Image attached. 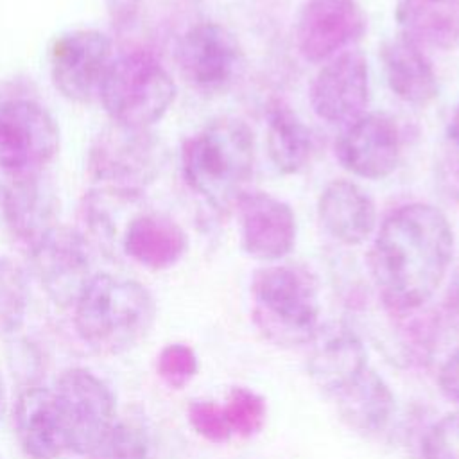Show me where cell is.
<instances>
[{"instance_id":"cell-31","label":"cell","mask_w":459,"mask_h":459,"mask_svg":"<svg viewBox=\"0 0 459 459\" xmlns=\"http://www.w3.org/2000/svg\"><path fill=\"white\" fill-rule=\"evenodd\" d=\"M186 420L190 427L206 441L226 443L233 436L222 405L215 402H208V400L192 402L186 409Z\"/></svg>"},{"instance_id":"cell-19","label":"cell","mask_w":459,"mask_h":459,"mask_svg":"<svg viewBox=\"0 0 459 459\" xmlns=\"http://www.w3.org/2000/svg\"><path fill=\"white\" fill-rule=\"evenodd\" d=\"M14 429L29 459H57L68 450L52 389L32 385L18 396Z\"/></svg>"},{"instance_id":"cell-37","label":"cell","mask_w":459,"mask_h":459,"mask_svg":"<svg viewBox=\"0 0 459 459\" xmlns=\"http://www.w3.org/2000/svg\"><path fill=\"white\" fill-rule=\"evenodd\" d=\"M5 405H7V391H5V382H4V375L0 373V418L5 412Z\"/></svg>"},{"instance_id":"cell-15","label":"cell","mask_w":459,"mask_h":459,"mask_svg":"<svg viewBox=\"0 0 459 459\" xmlns=\"http://www.w3.org/2000/svg\"><path fill=\"white\" fill-rule=\"evenodd\" d=\"M369 99V68L357 50H344L328 59L310 84L314 113L328 124H344L364 115Z\"/></svg>"},{"instance_id":"cell-16","label":"cell","mask_w":459,"mask_h":459,"mask_svg":"<svg viewBox=\"0 0 459 459\" xmlns=\"http://www.w3.org/2000/svg\"><path fill=\"white\" fill-rule=\"evenodd\" d=\"M305 346L308 377L330 398L369 368L362 339L344 323L319 325Z\"/></svg>"},{"instance_id":"cell-26","label":"cell","mask_w":459,"mask_h":459,"mask_svg":"<svg viewBox=\"0 0 459 459\" xmlns=\"http://www.w3.org/2000/svg\"><path fill=\"white\" fill-rule=\"evenodd\" d=\"M29 283L23 269L11 258H0V332H16L27 312Z\"/></svg>"},{"instance_id":"cell-20","label":"cell","mask_w":459,"mask_h":459,"mask_svg":"<svg viewBox=\"0 0 459 459\" xmlns=\"http://www.w3.org/2000/svg\"><path fill=\"white\" fill-rule=\"evenodd\" d=\"M122 249L133 262L151 271H163L185 256L188 237L169 215L145 212L134 215L124 228Z\"/></svg>"},{"instance_id":"cell-17","label":"cell","mask_w":459,"mask_h":459,"mask_svg":"<svg viewBox=\"0 0 459 459\" xmlns=\"http://www.w3.org/2000/svg\"><path fill=\"white\" fill-rule=\"evenodd\" d=\"M0 212L11 237L29 253L59 226V197L43 172L13 176L0 195Z\"/></svg>"},{"instance_id":"cell-28","label":"cell","mask_w":459,"mask_h":459,"mask_svg":"<svg viewBox=\"0 0 459 459\" xmlns=\"http://www.w3.org/2000/svg\"><path fill=\"white\" fill-rule=\"evenodd\" d=\"M147 434L136 421H117L93 459H145Z\"/></svg>"},{"instance_id":"cell-8","label":"cell","mask_w":459,"mask_h":459,"mask_svg":"<svg viewBox=\"0 0 459 459\" xmlns=\"http://www.w3.org/2000/svg\"><path fill=\"white\" fill-rule=\"evenodd\" d=\"M59 149L52 115L27 95L0 97V169L13 176L41 172Z\"/></svg>"},{"instance_id":"cell-5","label":"cell","mask_w":459,"mask_h":459,"mask_svg":"<svg viewBox=\"0 0 459 459\" xmlns=\"http://www.w3.org/2000/svg\"><path fill=\"white\" fill-rule=\"evenodd\" d=\"M99 97L111 122L149 129L172 106L176 84L154 54L131 50L111 61Z\"/></svg>"},{"instance_id":"cell-35","label":"cell","mask_w":459,"mask_h":459,"mask_svg":"<svg viewBox=\"0 0 459 459\" xmlns=\"http://www.w3.org/2000/svg\"><path fill=\"white\" fill-rule=\"evenodd\" d=\"M108 2H109V9L122 18H127L136 7V0H108Z\"/></svg>"},{"instance_id":"cell-1","label":"cell","mask_w":459,"mask_h":459,"mask_svg":"<svg viewBox=\"0 0 459 459\" xmlns=\"http://www.w3.org/2000/svg\"><path fill=\"white\" fill-rule=\"evenodd\" d=\"M454 231L446 215L427 203H409L380 224L369 269L387 312L429 305L452 265Z\"/></svg>"},{"instance_id":"cell-14","label":"cell","mask_w":459,"mask_h":459,"mask_svg":"<svg viewBox=\"0 0 459 459\" xmlns=\"http://www.w3.org/2000/svg\"><path fill=\"white\" fill-rule=\"evenodd\" d=\"M242 251L265 264H274L287 256L298 235L292 208L267 192L246 190L237 204Z\"/></svg>"},{"instance_id":"cell-6","label":"cell","mask_w":459,"mask_h":459,"mask_svg":"<svg viewBox=\"0 0 459 459\" xmlns=\"http://www.w3.org/2000/svg\"><path fill=\"white\" fill-rule=\"evenodd\" d=\"M161 163V145L149 129L111 122L93 138L86 170L99 190L134 201L156 179Z\"/></svg>"},{"instance_id":"cell-11","label":"cell","mask_w":459,"mask_h":459,"mask_svg":"<svg viewBox=\"0 0 459 459\" xmlns=\"http://www.w3.org/2000/svg\"><path fill=\"white\" fill-rule=\"evenodd\" d=\"M368 16L357 0H307L299 9L294 39L305 61L321 63L357 43Z\"/></svg>"},{"instance_id":"cell-33","label":"cell","mask_w":459,"mask_h":459,"mask_svg":"<svg viewBox=\"0 0 459 459\" xmlns=\"http://www.w3.org/2000/svg\"><path fill=\"white\" fill-rule=\"evenodd\" d=\"M437 382L441 387V393L459 405V348L448 355V359L443 362Z\"/></svg>"},{"instance_id":"cell-22","label":"cell","mask_w":459,"mask_h":459,"mask_svg":"<svg viewBox=\"0 0 459 459\" xmlns=\"http://www.w3.org/2000/svg\"><path fill=\"white\" fill-rule=\"evenodd\" d=\"M337 403L341 420L355 432L373 436L380 434L391 423L396 400L387 382L368 368L353 384L332 398Z\"/></svg>"},{"instance_id":"cell-21","label":"cell","mask_w":459,"mask_h":459,"mask_svg":"<svg viewBox=\"0 0 459 459\" xmlns=\"http://www.w3.org/2000/svg\"><path fill=\"white\" fill-rule=\"evenodd\" d=\"M384 75L391 91L407 104L427 106L437 95V77L420 45L398 34L380 47Z\"/></svg>"},{"instance_id":"cell-13","label":"cell","mask_w":459,"mask_h":459,"mask_svg":"<svg viewBox=\"0 0 459 459\" xmlns=\"http://www.w3.org/2000/svg\"><path fill=\"white\" fill-rule=\"evenodd\" d=\"M333 151L339 163L353 176L384 179L400 161V129L385 113H364L342 129Z\"/></svg>"},{"instance_id":"cell-18","label":"cell","mask_w":459,"mask_h":459,"mask_svg":"<svg viewBox=\"0 0 459 459\" xmlns=\"http://www.w3.org/2000/svg\"><path fill=\"white\" fill-rule=\"evenodd\" d=\"M317 219L337 242L359 246L377 228V208L362 186L348 179H333L319 194Z\"/></svg>"},{"instance_id":"cell-10","label":"cell","mask_w":459,"mask_h":459,"mask_svg":"<svg viewBox=\"0 0 459 459\" xmlns=\"http://www.w3.org/2000/svg\"><path fill=\"white\" fill-rule=\"evenodd\" d=\"M240 47L235 36L215 22L188 27L178 41L176 63L181 77L197 91L224 90L240 65Z\"/></svg>"},{"instance_id":"cell-3","label":"cell","mask_w":459,"mask_h":459,"mask_svg":"<svg viewBox=\"0 0 459 459\" xmlns=\"http://www.w3.org/2000/svg\"><path fill=\"white\" fill-rule=\"evenodd\" d=\"M156 319V301L134 280L95 273L74 303L77 335L100 355L131 350L147 337Z\"/></svg>"},{"instance_id":"cell-9","label":"cell","mask_w":459,"mask_h":459,"mask_svg":"<svg viewBox=\"0 0 459 459\" xmlns=\"http://www.w3.org/2000/svg\"><path fill=\"white\" fill-rule=\"evenodd\" d=\"M111 61V39L104 32L70 30L61 34L50 48L52 82L65 99L88 104L100 95Z\"/></svg>"},{"instance_id":"cell-29","label":"cell","mask_w":459,"mask_h":459,"mask_svg":"<svg viewBox=\"0 0 459 459\" xmlns=\"http://www.w3.org/2000/svg\"><path fill=\"white\" fill-rule=\"evenodd\" d=\"M197 369L199 362L195 351L183 342L167 344L156 359V371L160 378L174 389L186 385L195 377Z\"/></svg>"},{"instance_id":"cell-12","label":"cell","mask_w":459,"mask_h":459,"mask_svg":"<svg viewBox=\"0 0 459 459\" xmlns=\"http://www.w3.org/2000/svg\"><path fill=\"white\" fill-rule=\"evenodd\" d=\"M36 274L48 298L61 307L77 301L91 280V253L82 233L56 226L30 251Z\"/></svg>"},{"instance_id":"cell-2","label":"cell","mask_w":459,"mask_h":459,"mask_svg":"<svg viewBox=\"0 0 459 459\" xmlns=\"http://www.w3.org/2000/svg\"><path fill=\"white\" fill-rule=\"evenodd\" d=\"M181 167L186 185L215 212H228L246 192L255 167V136L238 118L222 117L185 140Z\"/></svg>"},{"instance_id":"cell-34","label":"cell","mask_w":459,"mask_h":459,"mask_svg":"<svg viewBox=\"0 0 459 459\" xmlns=\"http://www.w3.org/2000/svg\"><path fill=\"white\" fill-rule=\"evenodd\" d=\"M439 183L450 199L459 201V154H445L439 161Z\"/></svg>"},{"instance_id":"cell-24","label":"cell","mask_w":459,"mask_h":459,"mask_svg":"<svg viewBox=\"0 0 459 459\" xmlns=\"http://www.w3.org/2000/svg\"><path fill=\"white\" fill-rule=\"evenodd\" d=\"M265 143L273 165L281 174H298L310 161V131L303 120L281 102H274L267 111Z\"/></svg>"},{"instance_id":"cell-32","label":"cell","mask_w":459,"mask_h":459,"mask_svg":"<svg viewBox=\"0 0 459 459\" xmlns=\"http://www.w3.org/2000/svg\"><path fill=\"white\" fill-rule=\"evenodd\" d=\"M441 319L459 332V260L452 267L441 303Z\"/></svg>"},{"instance_id":"cell-27","label":"cell","mask_w":459,"mask_h":459,"mask_svg":"<svg viewBox=\"0 0 459 459\" xmlns=\"http://www.w3.org/2000/svg\"><path fill=\"white\" fill-rule=\"evenodd\" d=\"M222 409L231 432L240 437H251L265 425V400L247 387H233Z\"/></svg>"},{"instance_id":"cell-30","label":"cell","mask_w":459,"mask_h":459,"mask_svg":"<svg viewBox=\"0 0 459 459\" xmlns=\"http://www.w3.org/2000/svg\"><path fill=\"white\" fill-rule=\"evenodd\" d=\"M423 459H459V411L434 421L421 445Z\"/></svg>"},{"instance_id":"cell-7","label":"cell","mask_w":459,"mask_h":459,"mask_svg":"<svg viewBox=\"0 0 459 459\" xmlns=\"http://www.w3.org/2000/svg\"><path fill=\"white\" fill-rule=\"evenodd\" d=\"M52 391L66 448L81 455H93L117 423L113 391L84 368L63 371Z\"/></svg>"},{"instance_id":"cell-23","label":"cell","mask_w":459,"mask_h":459,"mask_svg":"<svg viewBox=\"0 0 459 459\" xmlns=\"http://www.w3.org/2000/svg\"><path fill=\"white\" fill-rule=\"evenodd\" d=\"M400 34L421 48L459 47V0H396Z\"/></svg>"},{"instance_id":"cell-25","label":"cell","mask_w":459,"mask_h":459,"mask_svg":"<svg viewBox=\"0 0 459 459\" xmlns=\"http://www.w3.org/2000/svg\"><path fill=\"white\" fill-rule=\"evenodd\" d=\"M387 317L394 335L393 339L396 341L393 346L394 355L407 364H429L439 342L441 314L425 305L405 312H387Z\"/></svg>"},{"instance_id":"cell-4","label":"cell","mask_w":459,"mask_h":459,"mask_svg":"<svg viewBox=\"0 0 459 459\" xmlns=\"http://www.w3.org/2000/svg\"><path fill=\"white\" fill-rule=\"evenodd\" d=\"M251 319L278 346L305 344L319 323L321 301L316 274L296 264H269L253 273Z\"/></svg>"},{"instance_id":"cell-36","label":"cell","mask_w":459,"mask_h":459,"mask_svg":"<svg viewBox=\"0 0 459 459\" xmlns=\"http://www.w3.org/2000/svg\"><path fill=\"white\" fill-rule=\"evenodd\" d=\"M446 134H448L450 143L455 149H459V104L455 106L452 117H450V122H448V127H446Z\"/></svg>"}]
</instances>
